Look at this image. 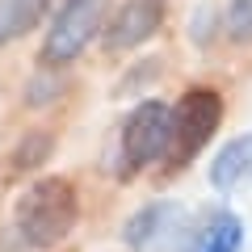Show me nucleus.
Wrapping results in <instances>:
<instances>
[{
	"mask_svg": "<svg viewBox=\"0 0 252 252\" xmlns=\"http://www.w3.org/2000/svg\"><path fill=\"white\" fill-rule=\"evenodd\" d=\"M42 13H46V0H0V46L26 38L42 21Z\"/></svg>",
	"mask_w": 252,
	"mask_h": 252,
	"instance_id": "nucleus-7",
	"label": "nucleus"
},
{
	"mask_svg": "<svg viewBox=\"0 0 252 252\" xmlns=\"http://www.w3.org/2000/svg\"><path fill=\"white\" fill-rule=\"evenodd\" d=\"M80 219V193L67 177H42L17 198L9 231L21 240V248H55L72 235Z\"/></svg>",
	"mask_w": 252,
	"mask_h": 252,
	"instance_id": "nucleus-1",
	"label": "nucleus"
},
{
	"mask_svg": "<svg viewBox=\"0 0 252 252\" xmlns=\"http://www.w3.org/2000/svg\"><path fill=\"white\" fill-rule=\"evenodd\" d=\"M160 26H164V0H126L101 30V38H105V51H130V46L147 42Z\"/></svg>",
	"mask_w": 252,
	"mask_h": 252,
	"instance_id": "nucleus-5",
	"label": "nucleus"
},
{
	"mask_svg": "<svg viewBox=\"0 0 252 252\" xmlns=\"http://www.w3.org/2000/svg\"><path fill=\"white\" fill-rule=\"evenodd\" d=\"M248 172H252V135L231 139V143L215 156V164H210V181H215V189H235Z\"/></svg>",
	"mask_w": 252,
	"mask_h": 252,
	"instance_id": "nucleus-6",
	"label": "nucleus"
},
{
	"mask_svg": "<svg viewBox=\"0 0 252 252\" xmlns=\"http://www.w3.org/2000/svg\"><path fill=\"white\" fill-rule=\"evenodd\" d=\"M172 143V109L160 101H143L122 126V172H139L168 156Z\"/></svg>",
	"mask_w": 252,
	"mask_h": 252,
	"instance_id": "nucleus-4",
	"label": "nucleus"
},
{
	"mask_svg": "<svg viewBox=\"0 0 252 252\" xmlns=\"http://www.w3.org/2000/svg\"><path fill=\"white\" fill-rule=\"evenodd\" d=\"M105 17V0H63V9L55 13L51 30L42 38V67H67L84 55L93 34L101 30Z\"/></svg>",
	"mask_w": 252,
	"mask_h": 252,
	"instance_id": "nucleus-3",
	"label": "nucleus"
},
{
	"mask_svg": "<svg viewBox=\"0 0 252 252\" xmlns=\"http://www.w3.org/2000/svg\"><path fill=\"white\" fill-rule=\"evenodd\" d=\"M223 122V97L215 89H189L172 109V143H168V168H185L202 147L210 143V135Z\"/></svg>",
	"mask_w": 252,
	"mask_h": 252,
	"instance_id": "nucleus-2",
	"label": "nucleus"
},
{
	"mask_svg": "<svg viewBox=\"0 0 252 252\" xmlns=\"http://www.w3.org/2000/svg\"><path fill=\"white\" fill-rule=\"evenodd\" d=\"M244 244V227L235 215H215L206 223V231L198 235V248L193 252H240Z\"/></svg>",
	"mask_w": 252,
	"mask_h": 252,
	"instance_id": "nucleus-8",
	"label": "nucleus"
},
{
	"mask_svg": "<svg viewBox=\"0 0 252 252\" xmlns=\"http://www.w3.org/2000/svg\"><path fill=\"white\" fill-rule=\"evenodd\" d=\"M46 152H51V139L46 135H30L26 143L13 152V172H26V168H34L38 160H46Z\"/></svg>",
	"mask_w": 252,
	"mask_h": 252,
	"instance_id": "nucleus-9",
	"label": "nucleus"
},
{
	"mask_svg": "<svg viewBox=\"0 0 252 252\" xmlns=\"http://www.w3.org/2000/svg\"><path fill=\"white\" fill-rule=\"evenodd\" d=\"M164 215H168V206H152V210H143V215H139L135 223L126 227V240H130V244H143V240H152V235H156V223H160Z\"/></svg>",
	"mask_w": 252,
	"mask_h": 252,
	"instance_id": "nucleus-11",
	"label": "nucleus"
},
{
	"mask_svg": "<svg viewBox=\"0 0 252 252\" xmlns=\"http://www.w3.org/2000/svg\"><path fill=\"white\" fill-rule=\"evenodd\" d=\"M227 30L235 42H252V0H231L227 9Z\"/></svg>",
	"mask_w": 252,
	"mask_h": 252,
	"instance_id": "nucleus-10",
	"label": "nucleus"
}]
</instances>
